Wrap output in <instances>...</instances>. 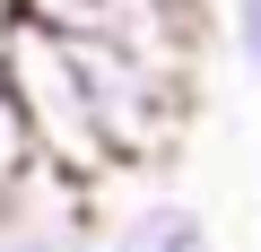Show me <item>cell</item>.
<instances>
[{"instance_id":"cell-6","label":"cell","mask_w":261,"mask_h":252,"mask_svg":"<svg viewBox=\"0 0 261 252\" xmlns=\"http://www.w3.org/2000/svg\"><path fill=\"white\" fill-rule=\"evenodd\" d=\"M226 44H235V61L261 78V0H235V9H226Z\"/></svg>"},{"instance_id":"cell-1","label":"cell","mask_w":261,"mask_h":252,"mask_svg":"<svg viewBox=\"0 0 261 252\" xmlns=\"http://www.w3.org/2000/svg\"><path fill=\"white\" fill-rule=\"evenodd\" d=\"M9 78H18V96H27V122H35V148H44V165L53 174H70V183H105L122 157H113V139H105V113H96V96H87V70H79V44H61V35H18L9 44Z\"/></svg>"},{"instance_id":"cell-4","label":"cell","mask_w":261,"mask_h":252,"mask_svg":"<svg viewBox=\"0 0 261 252\" xmlns=\"http://www.w3.org/2000/svg\"><path fill=\"white\" fill-rule=\"evenodd\" d=\"M35 174H44V148H35V122H27V96H18L9 61H0V183L27 191Z\"/></svg>"},{"instance_id":"cell-3","label":"cell","mask_w":261,"mask_h":252,"mask_svg":"<svg viewBox=\"0 0 261 252\" xmlns=\"http://www.w3.org/2000/svg\"><path fill=\"white\" fill-rule=\"evenodd\" d=\"M96 252H209V217L174 191H148V200H130Z\"/></svg>"},{"instance_id":"cell-5","label":"cell","mask_w":261,"mask_h":252,"mask_svg":"<svg viewBox=\"0 0 261 252\" xmlns=\"http://www.w3.org/2000/svg\"><path fill=\"white\" fill-rule=\"evenodd\" d=\"M35 35H61V44H96L105 26V0H18Z\"/></svg>"},{"instance_id":"cell-2","label":"cell","mask_w":261,"mask_h":252,"mask_svg":"<svg viewBox=\"0 0 261 252\" xmlns=\"http://www.w3.org/2000/svg\"><path fill=\"white\" fill-rule=\"evenodd\" d=\"M79 70H87V96L105 113V139L122 165H157L174 139H183V113H192V78L157 70V61H130L113 44H79Z\"/></svg>"},{"instance_id":"cell-7","label":"cell","mask_w":261,"mask_h":252,"mask_svg":"<svg viewBox=\"0 0 261 252\" xmlns=\"http://www.w3.org/2000/svg\"><path fill=\"white\" fill-rule=\"evenodd\" d=\"M27 35V9H18V0H0V61H9V44Z\"/></svg>"}]
</instances>
